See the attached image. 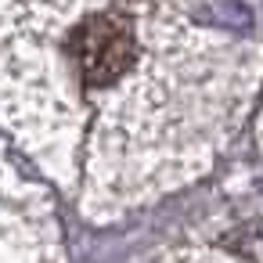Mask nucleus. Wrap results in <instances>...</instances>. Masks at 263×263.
Here are the masks:
<instances>
[{
	"label": "nucleus",
	"mask_w": 263,
	"mask_h": 263,
	"mask_svg": "<svg viewBox=\"0 0 263 263\" xmlns=\"http://www.w3.org/2000/svg\"><path fill=\"white\" fill-rule=\"evenodd\" d=\"M69 58L87 87H108L137 62V33L126 15L98 11L72 29Z\"/></svg>",
	"instance_id": "1"
}]
</instances>
